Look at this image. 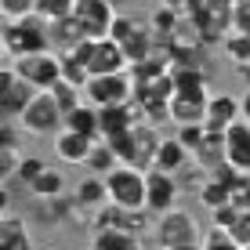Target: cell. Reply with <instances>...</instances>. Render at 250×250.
<instances>
[{
    "label": "cell",
    "instance_id": "6da1fadb",
    "mask_svg": "<svg viewBox=\"0 0 250 250\" xmlns=\"http://www.w3.org/2000/svg\"><path fill=\"white\" fill-rule=\"evenodd\" d=\"M4 33V55H33V51H51L47 22L40 15H25V19H7L0 25Z\"/></svg>",
    "mask_w": 250,
    "mask_h": 250
},
{
    "label": "cell",
    "instance_id": "7a4b0ae2",
    "mask_svg": "<svg viewBox=\"0 0 250 250\" xmlns=\"http://www.w3.org/2000/svg\"><path fill=\"white\" fill-rule=\"evenodd\" d=\"M11 69H15V76L25 80L33 91H51L58 80H62L58 51H33V55H19Z\"/></svg>",
    "mask_w": 250,
    "mask_h": 250
},
{
    "label": "cell",
    "instance_id": "3957f363",
    "mask_svg": "<svg viewBox=\"0 0 250 250\" xmlns=\"http://www.w3.org/2000/svg\"><path fill=\"white\" fill-rule=\"evenodd\" d=\"M105 192H109V203H116V207L145 210V170L116 163L105 174Z\"/></svg>",
    "mask_w": 250,
    "mask_h": 250
},
{
    "label": "cell",
    "instance_id": "277c9868",
    "mask_svg": "<svg viewBox=\"0 0 250 250\" xmlns=\"http://www.w3.org/2000/svg\"><path fill=\"white\" fill-rule=\"evenodd\" d=\"M152 236L160 247H178V243H200V221L182 207H170L152 218Z\"/></svg>",
    "mask_w": 250,
    "mask_h": 250
},
{
    "label": "cell",
    "instance_id": "5b68a950",
    "mask_svg": "<svg viewBox=\"0 0 250 250\" xmlns=\"http://www.w3.org/2000/svg\"><path fill=\"white\" fill-rule=\"evenodd\" d=\"M83 102L98 105H124V102H134V76L127 73H109V76H87L83 83Z\"/></svg>",
    "mask_w": 250,
    "mask_h": 250
},
{
    "label": "cell",
    "instance_id": "8992f818",
    "mask_svg": "<svg viewBox=\"0 0 250 250\" xmlns=\"http://www.w3.org/2000/svg\"><path fill=\"white\" fill-rule=\"evenodd\" d=\"M19 124H22L25 134H58V127H62V109L55 105L51 91H37L25 102V109L19 113Z\"/></svg>",
    "mask_w": 250,
    "mask_h": 250
},
{
    "label": "cell",
    "instance_id": "52a82bcc",
    "mask_svg": "<svg viewBox=\"0 0 250 250\" xmlns=\"http://www.w3.org/2000/svg\"><path fill=\"white\" fill-rule=\"evenodd\" d=\"M91 229H120V232L145 236V232H152V214L131 210V207H116V203H102L91 218Z\"/></svg>",
    "mask_w": 250,
    "mask_h": 250
},
{
    "label": "cell",
    "instance_id": "ba28073f",
    "mask_svg": "<svg viewBox=\"0 0 250 250\" xmlns=\"http://www.w3.org/2000/svg\"><path fill=\"white\" fill-rule=\"evenodd\" d=\"M73 22L80 25V33L87 40H102L109 37V25L116 19V7L109 0H73Z\"/></svg>",
    "mask_w": 250,
    "mask_h": 250
},
{
    "label": "cell",
    "instance_id": "9c48e42d",
    "mask_svg": "<svg viewBox=\"0 0 250 250\" xmlns=\"http://www.w3.org/2000/svg\"><path fill=\"white\" fill-rule=\"evenodd\" d=\"M178 196H182V185H178V174H167L160 167L145 170V210L156 218V214L178 207Z\"/></svg>",
    "mask_w": 250,
    "mask_h": 250
},
{
    "label": "cell",
    "instance_id": "30bf717a",
    "mask_svg": "<svg viewBox=\"0 0 250 250\" xmlns=\"http://www.w3.org/2000/svg\"><path fill=\"white\" fill-rule=\"evenodd\" d=\"M87 73L91 76H109V73H124L127 69V58L124 51H120L116 40L102 37V40H91V51H87Z\"/></svg>",
    "mask_w": 250,
    "mask_h": 250
},
{
    "label": "cell",
    "instance_id": "8fae6325",
    "mask_svg": "<svg viewBox=\"0 0 250 250\" xmlns=\"http://www.w3.org/2000/svg\"><path fill=\"white\" fill-rule=\"evenodd\" d=\"M142 120L134 102H124V105H98V138H113L124 134Z\"/></svg>",
    "mask_w": 250,
    "mask_h": 250
},
{
    "label": "cell",
    "instance_id": "7c38bea8",
    "mask_svg": "<svg viewBox=\"0 0 250 250\" xmlns=\"http://www.w3.org/2000/svg\"><path fill=\"white\" fill-rule=\"evenodd\" d=\"M225 163L250 174V124L243 116L225 127Z\"/></svg>",
    "mask_w": 250,
    "mask_h": 250
},
{
    "label": "cell",
    "instance_id": "4fadbf2b",
    "mask_svg": "<svg viewBox=\"0 0 250 250\" xmlns=\"http://www.w3.org/2000/svg\"><path fill=\"white\" fill-rule=\"evenodd\" d=\"M236 120H239V98H232V94H210L207 98V113H203L207 131H225Z\"/></svg>",
    "mask_w": 250,
    "mask_h": 250
},
{
    "label": "cell",
    "instance_id": "5bb4252c",
    "mask_svg": "<svg viewBox=\"0 0 250 250\" xmlns=\"http://www.w3.org/2000/svg\"><path fill=\"white\" fill-rule=\"evenodd\" d=\"M0 250H37L33 232L19 214H4L0 218Z\"/></svg>",
    "mask_w": 250,
    "mask_h": 250
},
{
    "label": "cell",
    "instance_id": "9a60e30c",
    "mask_svg": "<svg viewBox=\"0 0 250 250\" xmlns=\"http://www.w3.org/2000/svg\"><path fill=\"white\" fill-rule=\"evenodd\" d=\"M188 156H192V152H188L178 138H160L156 156H152V167L167 170V174H182V170L188 167Z\"/></svg>",
    "mask_w": 250,
    "mask_h": 250
},
{
    "label": "cell",
    "instance_id": "2e32d148",
    "mask_svg": "<svg viewBox=\"0 0 250 250\" xmlns=\"http://www.w3.org/2000/svg\"><path fill=\"white\" fill-rule=\"evenodd\" d=\"M91 142L94 138H83V134H73V131H58L55 134V156L62 160V163H83L87 160V152H91Z\"/></svg>",
    "mask_w": 250,
    "mask_h": 250
},
{
    "label": "cell",
    "instance_id": "e0dca14e",
    "mask_svg": "<svg viewBox=\"0 0 250 250\" xmlns=\"http://www.w3.org/2000/svg\"><path fill=\"white\" fill-rule=\"evenodd\" d=\"M192 156H196V163H200L207 174H210L218 163H225V131H207L203 127V142L196 145Z\"/></svg>",
    "mask_w": 250,
    "mask_h": 250
},
{
    "label": "cell",
    "instance_id": "ac0fdd59",
    "mask_svg": "<svg viewBox=\"0 0 250 250\" xmlns=\"http://www.w3.org/2000/svg\"><path fill=\"white\" fill-rule=\"evenodd\" d=\"M29 196L40 200V203H51V200H58V196H65V174L55 170V167H44L29 182Z\"/></svg>",
    "mask_w": 250,
    "mask_h": 250
},
{
    "label": "cell",
    "instance_id": "d6986e66",
    "mask_svg": "<svg viewBox=\"0 0 250 250\" xmlns=\"http://www.w3.org/2000/svg\"><path fill=\"white\" fill-rule=\"evenodd\" d=\"M62 127L73 134H83V138H98V109L91 102H80L62 116Z\"/></svg>",
    "mask_w": 250,
    "mask_h": 250
},
{
    "label": "cell",
    "instance_id": "ffe728a7",
    "mask_svg": "<svg viewBox=\"0 0 250 250\" xmlns=\"http://www.w3.org/2000/svg\"><path fill=\"white\" fill-rule=\"evenodd\" d=\"M73 203L80 210H98L102 203H109V192H105V178L102 174H87L73 192Z\"/></svg>",
    "mask_w": 250,
    "mask_h": 250
},
{
    "label": "cell",
    "instance_id": "44dd1931",
    "mask_svg": "<svg viewBox=\"0 0 250 250\" xmlns=\"http://www.w3.org/2000/svg\"><path fill=\"white\" fill-rule=\"evenodd\" d=\"M91 250H142V236L120 229H94Z\"/></svg>",
    "mask_w": 250,
    "mask_h": 250
},
{
    "label": "cell",
    "instance_id": "7402d4cb",
    "mask_svg": "<svg viewBox=\"0 0 250 250\" xmlns=\"http://www.w3.org/2000/svg\"><path fill=\"white\" fill-rule=\"evenodd\" d=\"M116 163H120V160H116V152L109 149V142H105V138H94V142H91V152H87V160H83V167H87L91 174H102V178H105L109 170L116 167Z\"/></svg>",
    "mask_w": 250,
    "mask_h": 250
},
{
    "label": "cell",
    "instance_id": "603a6c76",
    "mask_svg": "<svg viewBox=\"0 0 250 250\" xmlns=\"http://www.w3.org/2000/svg\"><path fill=\"white\" fill-rule=\"evenodd\" d=\"M221 47H225V58H229L232 65L250 62V33H243V29H225Z\"/></svg>",
    "mask_w": 250,
    "mask_h": 250
},
{
    "label": "cell",
    "instance_id": "cb8c5ba5",
    "mask_svg": "<svg viewBox=\"0 0 250 250\" xmlns=\"http://www.w3.org/2000/svg\"><path fill=\"white\" fill-rule=\"evenodd\" d=\"M58 62H62V80L65 83H76V87H83V83H87V65H83V58L76 55L73 47L69 51H58Z\"/></svg>",
    "mask_w": 250,
    "mask_h": 250
},
{
    "label": "cell",
    "instance_id": "d4e9b609",
    "mask_svg": "<svg viewBox=\"0 0 250 250\" xmlns=\"http://www.w3.org/2000/svg\"><path fill=\"white\" fill-rule=\"evenodd\" d=\"M229 200H232L229 185H221L218 178H210V174H207V178H203V185H200V203L207 207V210H214V207H225Z\"/></svg>",
    "mask_w": 250,
    "mask_h": 250
},
{
    "label": "cell",
    "instance_id": "484cf974",
    "mask_svg": "<svg viewBox=\"0 0 250 250\" xmlns=\"http://www.w3.org/2000/svg\"><path fill=\"white\" fill-rule=\"evenodd\" d=\"M51 98H55V105L62 109V116H65L73 105H80V102H83V87H76V83H65V80H58L55 87H51Z\"/></svg>",
    "mask_w": 250,
    "mask_h": 250
},
{
    "label": "cell",
    "instance_id": "4316f807",
    "mask_svg": "<svg viewBox=\"0 0 250 250\" xmlns=\"http://www.w3.org/2000/svg\"><path fill=\"white\" fill-rule=\"evenodd\" d=\"M73 11V0H37L33 15H40L44 22H55V19H65Z\"/></svg>",
    "mask_w": 250,
    "mask_h": 250
},
{
    "label": "cell",
    "instance_id": "83f0119b",
    "mask_svg": "<svg viewBox=\"0 0 250 250\" xmlns=\"http://www.w3.org/2000/svg\"><path fill=\"white\" fill-rule=\"evenodd\" d=\"M47 163H44V156H19V167H15V178H19V182L29 188V182L33 178L40 174V170H44Z\"/></svg>",
    "mask_w": 250,
    "mask_h": 250
},
{
    "label": "cell",
    "instance_id": "f1b7e54d",
    "mask_svg": "<svg viewBox=\"0 0 250 250\" xmlns=\"http://www.w3.org/2000/svg\"><path fill=\"white\" fill-rule=\"evenodd\" d=\"M200 247H203V250H243V247H239L236 239H232L229 232H225V229H210Z\"/></svg>",
    "mask_w": 250,
    "mask_h": 250
},
{
    "label": "cell",
    "instance_id": "f546056e",
    "mask_svg": "<svg viewBox=\"0 0 250 250\" xmlns=\"http://www.w3.org/2000/svg\"><path fill=\"white\" fill-rule=\"evenodd\" d=\"M174 138L185 145L188 152H196V145L203 142V124H178V134Z\"/></svg>",
    "mask_w": 250,
    "mask_h": 250
},
{
    "label": "cell",
    "instance_id": "4dcf8cb0",
    "mask_svg": "<svg viewBox=\"0 0 250 250\" xmlns=\"http://www.w3.org/2000/svg\"><path fill=\"white\" fill-rule=\"evenodd\" d=\"M210 214H214V229H225V232H229L232 225H236V218H239V214H243V210H239V207H236V203L229 200L225 207H214Z\"/></svg>",
    "mask_w": 250,
    "mask_h": 250
},
{
    "label": "cell",
    "instance_id": "1f68e13d",
    "mask_svg": "<svg viewBox=\"0 0 250 250\" xmlns=\"http://www.w3.org/2000/svg\"><path fill=\"white\" fill-rule=\"evenodd\" d=\"M33 7H37V0H0L4 19H25V15H33Z\"/></svg>",
    "mask_w": 250,
    "mask_h": 250
},
{
    "label": "cell",
    "instance_id": "d6a6232c",
    "mask_svg": "<svg viewBox=\"0 0 250 250\" xmlns=\"http://www.w3.org/2000/svg\"><path fill=\"white\" fill-rule=\"evenodd\" d=\"M15 87H19V76H15V69H0V109L7 113V102H11Z\"/></svg>",
    "mask_w": 250,
    "mask_h": 250
},
{
    "label": "cell",
    "instance_id": "836d02e7",
    "mask_svg": "<svg viewBox=\"0 0 250 250\" xmlns=\"http://www.w3.org/2000/svg\"><path fill=\"white\" fill-rule=\"evenodd\" d=\"M19 149H0V185L15 178V167H19Z\"/></svg>",
    "mask_w": 250,
    "mask_h": 250
},
{
    "label": "cell",
    "instance_id": "e575fe53",
    "mask_svg": "<svg viewBox=\"0 0 250 250\" xmlns=\"http://www.w3.org/2000/svg\"><path fill=\"white\" fill-rule=\"evenodd\" d=\"M229 236L236 239L239 247H250V210H243V214L236 218V225L229 229Z\"/></svg>",
    "mask_w": 250,
    "mask_h": 250
},
{
    "label": "cell",
    "instance_id": "d590c367",
    "mask_svg": "<svg viewBox=\"0 0 250 250\" xmlns=\"http://www.w3.org/2000/svg\"><path fill=\"white\" fill-rule=\"evenodd\" d=\"M19 138H22V131L11 124V120H0V149H19Z\"/></svg>",
    "mask_w": 250,
    "mask_h": 250
},
{
    "label": "cell",
    "instance_id": "8d00e7d4",
    "mask_svg": "<svg viewBox=\"0 0 250 250\" xmlns=\"http://www.w3.org/2000/svg\"><path fill=\"white\" fill-rule=\"evenodd\" d=\"M4 214H11V192L0 185V218H4Z\"/></svg>",
    "mask_w": 250,
    "mask_h": 250
},
{
    "label": "cell",
    "instance_id": "74e56055",
    "mask_svg": "<svg viewBox=\"0 0 250 250\" xmlns=\"http://www.w3.org/2000/svg\"><path fill=\"white\" fill-rule=\"evenodd\" d=\"M239 116H243L247 124H250V87H247V94H243V98H239Z\"/></svg>",
    "mask_w": 250,
    "mask_h": 250
},
{
    "label": "cell",
    "instance_id": "f35d334b",
    "mask_svg": "<svg viewBox=\"0 0 250 250\" xmlns=\"http://www.w3.org/2000/svg\"><path fill=\"white\" fill-rule=\"evenodd\" d=\"M236 73H239V80L250 87V62H243V65H236Z\"/></svg>",
    "mask_w": 250,
    "mask_h": 250
},
{
    "label": "cell",
    "instance_id": "ab89813d",
    "mask_svg": "<svg viewBox=\"0 0 250 250\" xmlns=\"http://www.w3.org/2000/svg\"><path fill=\"white\" fill-rule=\"evenodd\" d=\"M160 250H203L200 243H178V247H160Z\"/></svg>",
    "mask_w": 250,
    "mask_h": 250
},
{
    "label": "cell",
    "instance_id": "60d3db41",
    "mask_svg": "<svg viewBox=\"0 0 250 250\" xmlns=\"http://www.w3.org/2000/svg\"><path fill=\"white\" fill-rule=\"evenodd\" d=\"M160 4H163V7H174V11H178V7H182L185 0H160Z\"/></svg>",
    "mask_w": 250,
    "mask_h": 250
},
{
    "label": "cell",
    "instance_id": "b9f144b4",
    "mask_svg": "<svg viewBox=\"0 0 250 250\" xmlns=\"http://www.w3.org/2000/svg\"><path fill=\"white\" fill-rule=\"evenodd\" d=\"M0 55H4V33H0Z\"/></svg>",
    "mask_w": 250,
    "mask_h": 250
},
{
    "label": "cell",
    "instance_id": "7bdbcfd3",
    "mask_svg": "<svg viewBox=\"0 0 250 250\" xmlns=\"http://www.w3.org/2000/svg\"><path fill=\"white\" fill-rule=\"evenodd\" d=\"M109 4H113V7H120V4H124V0H109Z\"/></svg>",
    "mask_w": 250,
    "mask_h": 250
},
{
    "label": "cell",
    "instance_id": "ee69618b",
    "mask_svg": "<svg viewBox=\"0 0 250 250\" xmlns=\"http://www.w3.org/2000/svg\"><path fill=\"white\" fill-rule=\"evenodd\" d=\"M243 4H247V7H250V0H243Z\"/></svg>",
    "mask_w": 250,
    "mask_h": 250
},
{
    "label": "cell",
    "instance_id": "f6af8a7d",
    "mask_svg": "<svg viewBox=\"0 0 250 250\" xmlns=\"http://www.w3.org/2000/svg\"><path fill=\"white\" fill-rule=\"evenodd\" d=\"M47 250H58V247H47Z\"/></svg>",
    "mask_w": 250,
    "mask_h": 250
},
{
    "label": "cell",
    "instance_id": "bcb514c9",
    "mask_svg": "<svg viewBox=\"0 0 250 250\" xmlns=\"http://www.w3.org/2000/svg\"><path fill=\"white\" fill-rule=\"evenodd\" d=\"M247 33H250V29H247Z\"/></svg>",
    "mask_w": 250,
    "mask_h": 250
}]
</instances>
